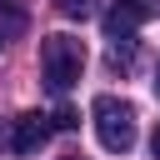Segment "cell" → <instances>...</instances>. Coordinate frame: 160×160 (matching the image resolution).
<instances>
[{
    "label": "cell",
    "instance_id": "obj_4",
    "mask_svg": "<svg viewBox=\"0 0 160 160\" xmlns=\"http://www.w3.org/2000/svg\"><path fill=\"white\" fill-rule=\"evenodd\" d=\"M25 25H30L25 5H20V0H0V45H5V40H20Z\"/></svg>",
    "mask_w": 160,
    "mask_h": 160
},
{
    "label": "cell",
    "instance_id": "obj_8",
    "mask_svg": "<svg viewBox=\"0 0 160 160\" xmlns=\"http://www.w3.org/2000/svg\"><path fill=\"white\" fill-rule=\"evenodd\" d=\"M120 5H125V10L135 15V20H150V15L160 10V0H120Z\"/></svg>",
    "mask_w": 160,
    "mask_h": 160
},
{
    "label": "cell",
    "instance_id": "obj_10",
    "mask_svg": "<svg viewBox=\"0 0 160 160\" xmlns=\"http://www.w3.org/2000/svg\"><path fill=\"white\" fill-rule=\"evenodd\" d=\"M155 95H160V70H155Z\"/></svg>",
    "mask_w": 160,
    "mask_h": 160
},
{
    "label": "cell",
    "instance_id": "obj_5",
    "mask_svg": "<svg viewBox=\"0 0 160 160\" xmlns=\"http://www.w3.org/2000/svg\"><path fill=\"white\" fill-rule=\"evenodd\" d=\"M135 25H140V20H135L125 5H115V10L105 15V35H110V45H130V40H135Z\"/></svg>",
    "mask_w": 160,
    "mask_h": 160
},
{
    "label": "cell",
    "instance_id": "obj_11",
    "mask_svg": "<svg viewBox=\"0 0 160 160\" xmlns=\"http://www.w3.org/2000/svg\"><path fill=\"white\" fill-rule=\"evenodd\" d=\"M65 160H80V155H65Z\"/></svg>",
    "mask_w": 160,
    "mask_h": 160
},
{
    "label": "cell",
    "instance_id": "obj_6",
    "mask_svg": "<svg viewBox=\"0 0 160 160\" xmlns=\"http://www.w3.org/2000/svg\"><path fill=\"white\" fill-rule=\"evenodd\" d=\"M60 15H70V20H85V15H95V5L100 0H50Z\"/></svg>",
    "mask_w": 160,
    "mask_h": 160
},
{
    "label": "cell",
    "instance_id": "obj_9",
    "mask_svg": "<svg viewBox=\"0 0 160 160\" xmlns=\"http://www.w3.org/2000/svg\"><path fill=\"white\" fill-rule=\"evenodd\" d=\"M150 150H155V160H160V125H155V135H150Z\"/></svg>",
    "mask_w": 160,
    "mask_h": 160
},
{
    "label": "cell",
    "instance_id": "obj_3",
    "mask_svg": "<svg viewBox=\"0 0 160 160\" xmlns=\"http://www.w3.org/2000/svg\"><path fill=\"white\" fill-rule=\"evenodd\" d=\"M45 140H50L45 115H20V120H15V130H10V150H15V155H35Z\"/></svg>",
    "mask_w": 160,
    "mask_h": 160
},
{
    "label": "cell",
    "instance_id": "obj_7",
    "mask_svg": "<svg viewBox=\"0 0 160 160\" xmlns=\"http://www.w3.org/2000/svg\"><path fill=\"white\" fill-rule=\"evenodd\" d=\"M75 125H80V110H70V105H60L50 115V130H75Z\"/></svg>",
    "mask_w": 160,
    "mask_h": 160
},
{
    "label": "cell",
    "instance_id": "obj_1",
    "mask_svg": "<svg viewBox=\"0 0 160 160\" xmlns=\"http://www.w3.org/2000/svg\"><path fill=\"white\" fill-rule=\"evenodd\" d=\"M40 70H45V85L50 90H70L85 70V45L75 35H45L40 45Z\"/></svg>",
    "mask_w": 160,
    "mask_h": 160
},
{
    "label": "cell",
    "instance_id": "obj_2",
    "mask_svg": "<svg viewBox=\"0 0 160 160\" xmlns=\"http://www.w3.org/2000/svg\"><path fill=\"white\" fill-rule=\"evenodd\" d=\"M90 115H95V135H100V145H105L110 155H125V150L135 145V110H130L125 100L100 95V100L90 105Z\"/></svg>",
    "mask_w": 160,
    "mask_h": 160
}]
</instances>
